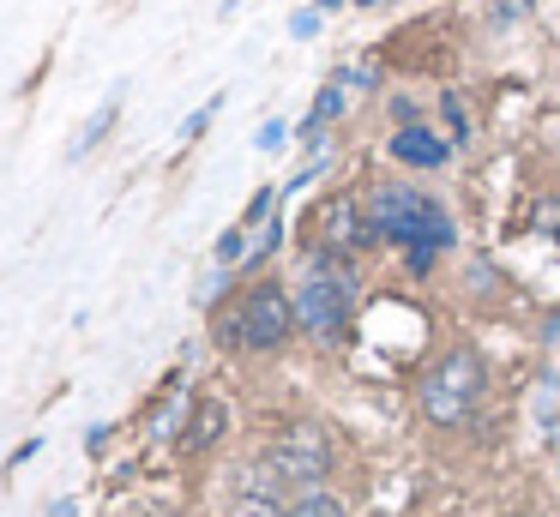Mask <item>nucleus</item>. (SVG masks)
<instances>
[{
	"label": "nucleus",
	"instance_id": "obj_1",
	"mask_svg": "<svg viewBox=\"0 0 560 517\" xmlns=\"http://www.w3.org/2000/svg\"><path fill=\"white\" fill-rule=\"evenodd\" d=\"M295 331H302L295 301L283 295L278 283H247L242 295L218 313V343L235 349V355H271V349H283Z\"/></svg>",
	"mask_w": 560,
	"mask_h": 517
},
{
	"label": "nucleus",
	"instance_id": "obj_2",
	"mask_svg": "<svg viewBox=\"0 0 560 517\" xmlns=\"http://www.w3.org/2000/svg\"><path fill=\"white\" fill-rule=\"evenodd\" d=\"M488 391V367L476 349H446V355H434L422 367V379H416V409H422V421H434V427H464V421L476 415V403H482Z\"/></svg>",
	"mask_w": 560,
	"mask_h": 517
},
{
	"label": "nucleus",
	"instance_id": "obj_3",
	"mask_svg": "<svg viewBox=\"0 0 560 517\" xmlns=\"http://www.w3.org/2000/svg\"><path fill=\"white\" fill-rule=\"evenodd\" d=\"M295 319H302L307 337L338 343L355 319V259H338V252L314 247V265H307L302 289H295Z\"/></svg>",
	"mask_w": 560,
	"mask_h": 517
},
{
	"label": "nucleus",
	"instance_id": "obj_4",
	"mask_svg": "<svg viewBox=\"0 0 560 517\" xmlns=\"http://www.w3.org/2000/svg\"><path fill=\"white\" fill-rule=\"evenodd\" d=\"M266 463H271V475L290 481V487H319V481L338 469V445H331V433L319 427V421H290V427L271 439Z\"/></svg>",
	"mask_w": 560,
	"mask_h": 517
},
{
	"label": "nucleus",
	"instance_id": "obj_5",
	"mask_svg": "<svg viewBox=\"0 0 560 517\" xmlns=\"http://www.w3.org/2000/svg\"><path fill=\"white\" fill-rule=\"evenodd\" d=\"M374 240H380L374 216H368V204H355L350 192H331V199L314 211V247H319V252L355 259V252L374 247Z\"/></svg>",
	"mask_w": 560,
	"mask_h": 517
},
{
	"label": "nucleus",
	"instance_id": "obj_6",
	"mask_svg": "<svg viewBox=\"0 0 560 517\" xmlns=\"http://www.w3.org/2000/svg\"><path fill=\"white\" fill-rule=\"evenodd\" d=\"M223 433H230V403L223 397H194V415H187V433H182V457H206Z\"/></svg>",
	"mask_w": 560,
	"mask_h": 517
},
{
	"label": "nucleus",
	"instance_id": "obj_7",
	"mask_svg": "<svg viewBox=\"0 0 560 517\" xmlns=\"http://www.w3.org/2000/svg\"><path fill=\"white\" fill-rule=\"evenodd\" d=\"M392 156H398L404 168H440L452 156V144L440 139L434 127H398L392 132Z\"/></svg>",
	"mask_w": 560,
	"mask_h": 517
},
{
	"label": "nucleus",
	"instance_id": "obj_8",
	"mask_svg": "<svg viewBox=\"0 0 560 517\" xmlns=\"http://www.w3.org/2000/svg\"><path fill=\"white\" fill-rule=\"evenodd\" d=\"M343 84H350V79H343V72H331V84H326V91L314 96V108H307V120H302V127H295V132H302L307 144H319V132H326L331 120L343 115Z\"/></svg>",
	"mask_w": 560,
	"mask_h": 517
},
{
	"label": "nucleus",
	"instance_id": "obj_9",
	"mask_svg": "<svg viewBox=\"0 0 560 517\" xmlns=\"http://www.w3.org/2000/svg\"><path fill=\"white\" fill-rule=\"evenodd\" d=\"M283 517H350V505L319 481V487H295V500L283 505Z\"/></svg>",
	"mask_w": 560,
	"mask_h": 517
},
{
	"label": "nucleus",
	"instance_id": "obj_10",
	"mask_svg": "<svg viewBox=\"0 0 560 517\" xmlns=\"http://www.w3.org/2000/svg\"><path fill=\"white\" fill-rule=\"evenodd\" d=\"M115 108H121V96H109V103H97V115L85 120V132H79V144L73 151H91V144L103 139V132H109V120H115Z\"/></svg>",
	"mask_w": 560,
	"mask_h": 517
},
{
	"label": "nucleus",
	"instance_id": "obj_11",
	"mask_svg": "<svg viewBox=\"0 0 560 517\" xmlns=\"http://www.w3.org/2000/svg\"><path fill=\"white\" fill-rule=\"evenodd\" d=\"M440 120H446V132H452V144H464V139H470V115H464V103H458V96H440Z\"/></svg>",
	"mask_w": 560,
	"mask_h": 517
},
{
	"label": "nucleus",
	"instance_id": "obj_12",
	"mask_svg": "<svg viewBox=\"0 0 560 517\" xmlns=\"http://www.w3.org/2000/svg\"><path fill=\"white\" fill-rule=\"evenodd\" d=\"M271 199H278V192H271V187H259L254 199H247V216H242V228H259V223H266V216H271Z\"/></svg>",
	"mask_w": 560,
	"mask_h": 517
},
{
	"label": "nucleus",
	"instance_id": "obj_13",
	"mask_svg": "<svg viewBox=\"0 0 560 517\" xmlns=\"http://www.w3.org/2000/svg\"><path fill=\"white\" fill-rule=\"evenodd\" d=\"M247 252V228H230V235L218 240V265H235Z\"/></svg>",
	"mask_w": 560,
	"mask_h": 517
},
{
	"label": "nucleus",
	"instance_id": "obj_14",
	"mask_svg": "<svg viewBox=\"0 0 560 517\" xmlns=\"http://www.w3.org/2000/svg\"><path fill=\"white\" fill-rule=\"evenodd\" d=\"M211 115H218V96H211L206 108H194V115H187V127H182V139H199V132L211 127Z\"/></svg>",
	"mask_w": 560,
	"mask_h": 517
},
{
	"label": "nucleus",
	"instance_id": "obj_15",
	"mask_svg": "<svg viewBox=\"0 0 560 517\" xmlns=\"http://www.w3.org/2000/svg\"><path fill=\"white\" fill-rule=\"evenodd\" d=\"M314 31H319V7H302L290 19V36H314Z\"/></svg>",
	"mask_w": 560,
	"mask_h": 517
},
{
	"label": "nucleus",
	"instance_id": "obj_16",
	"mask_svg": "<svg viewBox=\"0 0 560 517\" xmlns=\"http://www.w3.org/2000/svg\"><path fill=\"white\" fill-rule=\"evenodd\" d=\"M283 144V120H271V127H259V151H278Z\"/></svg>",
	"mask_w": 560,
	"mask_h": 517
},
{
	"label": "nucleus",
	"instance_id": "obj_17",
	"mask_svg": "<svg viewBox=\"0 0 560 517\" xmlns=\"http://www.w3.org/2000/svg\"><path fill=\"white\" fill-rule=\"evenodd\" d=\"M37 451H43V439H25V445H19V451H13V469H19V463H31V457H37Z\"/></svg>",
	"mask_w": 560,
	"mask_h": 517
},
{
	"label": "nucleus",
	"instance_id": "obj_18",
	"mask_svg": "<svg viewBox=\"0 0 560 517\" xmlns=\"http://www.w3.org/2000/svg\"><path fill=\"white\" fill-rule=\"evenodd\" d=\"M319 7H343V0H319Z\"/></svg>",
	"mask_w": 560,
	"mask_h": 517
},
{
	"label": "nucleus",
	"instance_id": "obj_19",
	"mask_svg": "<svg viewBox=\"0 0 560 517\" xmlns=\"http://www.w3.org/2000/svg\"><path fill=\"white\" fill-rule=\"evenodd\" d=\"M512 517H530V512H512Z\"/></svg>",
	"mask_w": 560,
	"mask_h": 517
}]
</instances>
